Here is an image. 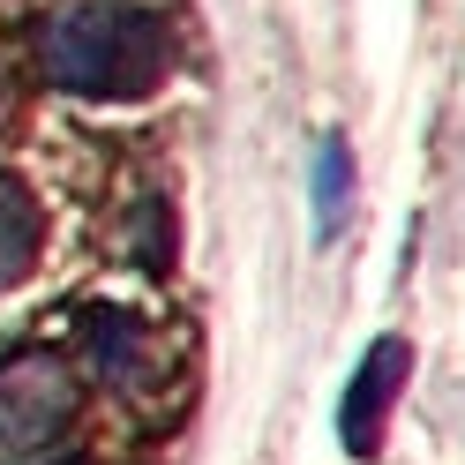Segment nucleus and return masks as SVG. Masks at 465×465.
<instances>
[{
  "label": "nucleus",
  "instance_id": "nucleus-3",
  "mask_svg": "<svg viewBox=\"0 0 465 465\" xmlns=\"http://www.w3.org/2000/svg\"><path fill=\"white\" fill-rule=\"evenodd\" d=\"M405 338H375L361 368H353V383H345L338 398V443L353 450V458H375V443H383V420H391V405L405 391Z\"/></svg>",
  "mask_w": 465,
  "mask_h": 465
},
{
  "label": "nucleus",
  "instance_id": "nucleus-7",
  "mask_svg": "<svg viewBox=\"0 0 465 465\" xmlns=\"http://www.w3.org/2000/svg\"><path fill=\"white\" fill-rule=\"evenodd\" d=\"M75 465H83V458H75Z\"/></svg>",
  "mask_w": 465,
  "mask_h": 465
},
{
  "label": "nucleus",
  "instance_id": "nucleus-1",
  "mask_svg": "<svg viewBox=\"0 0 465 465\" xmlns=\"http://www.w3.org/2000/svg\"><path fill=\"white\" fill-rule=\"evenodd\" d=\"M38 61H45V75L61 83V91L121 105V98L158 91V75L173 68V31H165V15H151V8L83 0V8H61L45 23Z\"/></svg>",
  "mask_w": 465,
  "mask_h": 465
},
{
  "label": "nucleus",
  "instance_id": "nucleus-5",
  "mask_svg": "<svg viewBox=\"0 0 465 465\" xmlns=\"http://www.w3.org/2000/svg\"><path fill=\"white\" fill-rule=\"evenodd\" d=\"M91 353L113 383H143V331L128 323V308H98L91 315Z\"/></svg>",
  "mask_w": 465,
  "mask_h": 465
},
{
  "label": "nucleus",
  "instance_id": "nucleus-4",
  "mask_svg": "<svg viewBox=\"0 0 465 465\" xmlns=\"http://www.w3.org/2000/svg\"><path fill=\"white\" fill-rule=\"evenodd\" d=\"M38 248H45V211L23 181H0V293L23 285L38 271Z\"/></svg>",
  "mask_w": 465,
  "mask_h": 465
},
{
  "label": "nucleus",
  "instance_id": "nucleus-2",
  "mask_svg": "<svg viewBox=\"0 0 465 465\" xmlns=\"http://www.w3.org/2000/svg\"><path fill=\"white\" fill-rule=\"evenodd\" d=\"M68 420H75V383H68L61 361L23 353V361L0 368V443H8V450L53 443Z\"/></svg>",
  "mask_w": 465,
  "mask_h": 465
},
{
  "label": "nucleus",
  "instance_id": "nucleus-6",
  "mask_svg": "<svg viewBox=\"0 0 465 465\" xmlns=\"http://www.w3.org/2000/svg\"><path fill=\"white\" fill-rule=\"evenodd\" d=\"M345 203H353V151H345V135H323L315 143V225L338 232Z\"/></svg>",
  "mask_w": 465,
  "mask_h": 465
}]
</instances>
